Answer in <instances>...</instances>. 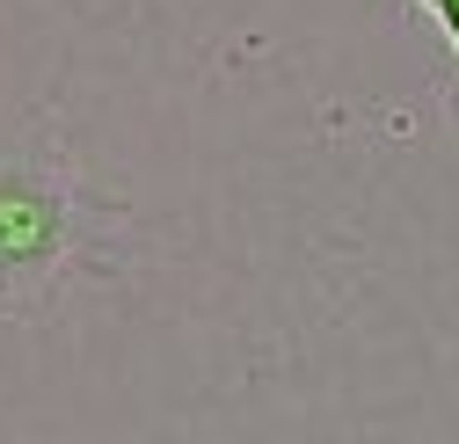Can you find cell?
Wrapping results in <instances>:
<instances>
[{"instance_id": "obj_1", "label": "cell", "mask_w": 459, "mask_h": 444, "mask_svg": "<svg viewBox=\"0 0 459 444\" xmlns=\"http://www.w3.org/2000/svg\"><path fill=\"white\" fill-rule=\"evenodd\" d=\"M95 248V211L66 160L0 153V320H37L66 299Z\"/></svg>"}]
</instances>
